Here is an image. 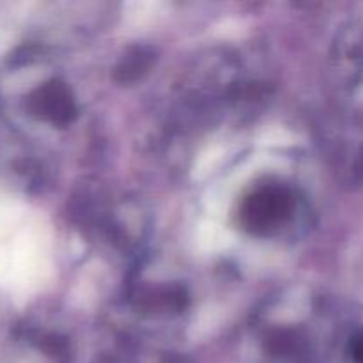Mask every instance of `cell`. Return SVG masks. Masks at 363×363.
<instances>
[{
	"instance_id": "1",
	"label": "cell",
	"mask_w": 363,
	"mask_h": 363,
	"mask_svg": "<svg viewBox=\"0 0 363 363\" xmlns=\"http://www.w3.org/2000/svg\"><path fill=\"white\" fill-rule=\"evenodd\" d=\"M291 197L284 188H259L243 202L241 222L252 233H269L289 216Z\"/></svg>"
},
{
	"instance_id": "2",
	"label": "cell",
	"mask_w": 363,
	"mask_h": 363,
	"mask_svg": "<svg viewBox=\"0 0 363 363\" xmlns=\"http://www.w3.org/2000/svg\"><path fill=\"white\" fill-rule=\"evenodd\" d=\"M45 112L52 117L53 121H64L69 119V116L73 113V103H71L69 94L64 87H52L45 92Z\"/></svg>"
},
{
	"instance_id": "3",
	"label": "cell",
	"mask_w": 363,
	"mask_h": 363,
	"mask_svg": "<svg viewBox=\"0 0 363 363\" xmlns=\"http://www.w3.org/2000/svg\"><path fill=\"white\" fill-rule=\"evenodd\" d=\"M354 353H357L358 363H363V333L360 339L357 340V350H354Z\"/></svg>"
}]
</instances>
